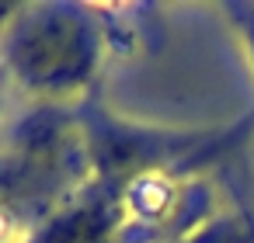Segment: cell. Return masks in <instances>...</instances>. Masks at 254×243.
Returning <instances> with one entry per match:
<instances>
[{"label":"cell","mask_w":254,"mask_h":243,"mask_svg":"<svg viewBox=\"0 0 254 243\" xmlns=\"http://www.w3.org/2000/svg\"><path fill=\"white\" fill-rule=\"evenodd\" d=\"M0 49L11 77L25 91L63 101L91 80L101 52V28L84 7L28 4L4 25Z\"/></svg>","instance_id":"1"}]
</instances>
